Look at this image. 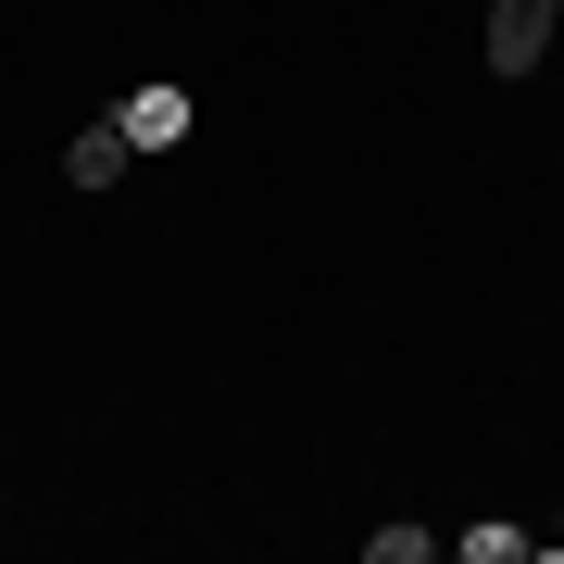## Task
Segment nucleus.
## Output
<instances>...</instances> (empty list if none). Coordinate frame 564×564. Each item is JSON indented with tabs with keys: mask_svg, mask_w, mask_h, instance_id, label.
Returning a JSON list of instances; mask_svg holds the SVG:
<instances>
[{
	"mask_svg": "<svg viewBox=\"0 0 564 564\" xmlns=\"http://www.w3.org/2000/svg\"><path fill=\"white\" fill-rule=\"evenodd\" d=\"M126 163H139V151H126V126L101 113V126H76V139H63V188H88V202H113V188H126Z\"/></svg>",
	"mask_w": 564,
	"mask_h": 564,
	"instance_id": "nucleus-3",
	"label": "nucleus"
},
{
	"mask_svg": "<svg viewBox=\"0 0 564 564\" xmlns=\"http://www.w3.org/2000/svg\"><path fill=\"white\" fill-rule=\"evenodd\" d=\"M552 25H564V0H489V76H540V51H552Z\"/></svg>",
	"mask_w": 564,
	"mask_h": 564,
	"instance_id": "nucleus-2",
	"label": "nucleus"
},
{
	"mask_svg": "<svg viewBox=\"0 0 564 564\" xmlns=\"http://www.w3.org/2000/svg\"><path fill=\"white\" fill-rule=\"evenodd\" d=\"M552 552H564V514H552Z\"/></svg>",
	"mask_w": 564,
	"mask_h": 564,
	"instance_id": "nucleus-6",
	"label": "nucleus"
},
{
	"mask_svg": "<svg viewBox=\"0 0 564 564\" xmlns=\"http://www.w3.org/2000/svg\"><path fill=\"white\" fill-rule=\"evenodd\" d=\"M113 126H126V151H188V139H202V88H188V76H139L113 101Z\"/></svg>",
	"mask_w": 564,
	"mask_h": 564,
	"instance_id": "nucleus-1",
	"label": "nucleus"
},
{
	"mask_svg": "<svg viewBox=\"0 0 564 564\" xmlns=\"http://www.w3.org/2000/svg\"><path fill=\"white\" fill-rule=\"evenodd\" d=\"M452 552H464V564H527V552H540V527H514V514H477V527H452Z\"/></svg>",
	"mask_w": 564,
	"mask_h": 564,
	"instance_id": "nucleus-4",
	"label": "nucleus"
},
{
	"mask_svg": "<svg viewBox=\"0 0 564 564\" xmlns=\"http://www.w3.org/2000/svg\"><path fill=\"white\" fill-rule=\"evenodd\" d=\"M426 552H440V527H414V514L364 527V564H426Z\"/></svg>",
	"mask_w": 564,
	"mask_h": 564,
	"instance_id": "nucleus-5",
	"label": "nucleus"
}]
</instances>
